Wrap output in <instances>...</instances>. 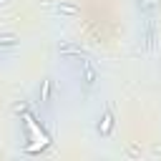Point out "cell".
Listing matches in <instances>:
<instances>
[{"instance_id":"1","label":"cell","mask_w":161,"mask_h":161,"mask_svg":"<svg viewBox=\"0 0 161 161\" xmlns=\"http://www.w3.org/2000/svg\"><path fill=\"white\" fill-rule=\"evenodd\" d=\"M96 78H98L96 68H91V65H88V68L83 70V83H86V86H93V83H96Z\"/></svg>"}]
</instances>
